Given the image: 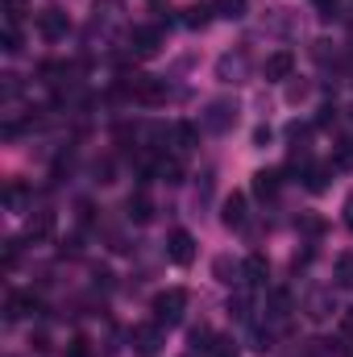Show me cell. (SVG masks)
Here are the masks:
<instances>
[{
	"mask_svg": "<svg viewBox=\"0 0 353 357\" xmlns=\"http://www.w3.org/2000/svg\"><path fill=\"white\" fill-rule=\"evenodd\" d=\"M278 171H258V175H254V195H258V199H274V195H278Z\"/></svg>",
	"mask_w": 353,
	"mask_h": 357,
	"instance_id": "4fadbf2b",
	"label": "cell"
},
{
	"mask_svg": "<svg viewBox=\"0 0 353 357\" xmlns=\"http://www.w3.org/2000/svg\"><path fill=\"white\" fill-rule=\"evenodd\" d=\"M4 54H21V33H17V25L4 29Z\"/></svg>",
	"mask_w": 353,
	"mask_h": 357,
	"instance_id": "d4e9b609",
	"label": "cell"
},
{
	"mask_svg": "<svg viewBox=\"0 0 353 357\" xmlns=\"http://www.w3.org/2000/svg\"><path fill=\"white\" fill-rule=\"evenodd\" d=\"M150 216H154V199H150V191H146V187H137V191L129 195V220L146 225Z\"/></svg>",
	"mask_w": 353,
	"mask_h": 357,
	"instance_id": "8fae6325",
	"label": "cell"
},
{
	"mask_svg": "<svg viewBox=\"0 0 353 357\" xmlns=\"http://www.w3.org/2000/svg\"><path fill=\"white\" fill-rule=\"evenodd\" d=\"M29 312H42L38 295H29V291H13V295H8V320H21V316H29Z\"/></svg>",
	"mask_w": 353,
	"mask_h": 357,
	"instance_id": "7c38bea8",
	"label": "cell"
},
{
	"mask_svg": "<svg viewBox=\"0 0 353 357\" xmlns=\"http://www.w3.org/2000/svg\"><path fill=\"white\" fill-rule=\"evenodd\" d=\"M133 100L146 104V108H158V104L167 100V84L154 79V75H137V79H133Z\"/></svg>",
	"mask_w": 353,
	"mask_h": 357,
	"instance_id": "5b68a950",
	"label": "cell"
},
{
	"mask_svg": "<svg viewBox=\"0 0 353 357\" xmlns=\"http://www.w3.org/2000/svg\"><path fill=\"white\" fill-rule=\"evenodd\" d=\"M175 142H179V150H191V146H195V125L179 121L175 125Z\"/></svg>",
	"mask_w": 353,
	"mask_h": 357,
	"instance_id": "ffe728a7",
	"label": "cell"
},
{
	"mask_svg": "<svg viewBox=\"0 0 353 357\" xmlns=\"http://www.w3.org/2000/svg\"><path fill=\"white\" fill-rule=\"evenodd\" d=\"M25 13H29V0H4V17H8V25H17Z\"/></svg>",
	"mask_w": 353,
	"mask_h": 357,
	"instance_id": "603a6c76",
	"label": "cell"
},
{
	"mask_svg": "<svg viewBox=\"0 0 353 357\" xmlns=\"http://www.w3.org/2000/svg\"><path fill=\"white\" fill-rule=\"evenodd\" d=\"M167 258H171L175 266H191V262H195V237H191L187 229H175V233L167 237Z\"/></svg>",
	"mask_w": 353,
	"mask_h": 357,
	"instance_id": "7a4b0ae2",
	"label": "cell"
},
{
	"mask_svg": "<svg viewBox=\"0 0 353 357\" xmlns=\"http://www.w3.org/2000/svg\"><path fill=\"white\" fill-rule=\"evenodd\" d=\"M337 282L341 287H353V254H341L337 258Z\"/></svg>",
	"mask_w": 353,
	"mask_h": 357,
	"instance_id": "44dd1931",
	"label": "cell"
},
{
	"mask_svg": "<svg viewBox=\"0 0 353 357\" xmlns=\"http://www.w3.org/2000/svg\"><path fill=\"white\" fill-rule=\"evenodd\" d=\"M67 357H91V349H88V337H75V341L67 345Z\"/></svg>",
	"mask_w": 353,
	"mask_h": 357,
	"instance_id": "4316f807",
	"label": "cell"
},
{
	"mask_svg": "<svg viewBox=\"0 0 353 357\" xmlns=\"http://www.w3.org/2000/svg\"><path fill=\"white\" fill-rule=\"evenodd\" d=\"M96 220V208H91V199H80V225H91Z\"/></svg>",
	"mask_w": 353,
	"mask_h": 357,
	"instance_id": "4dcf8cb0",
	"label": "cell"
},
{
	"mask_svg": "<svg viewBox=\"0 0 353 357\" xmlns=\"http://www.w3.org/2000/svg\"><path fill=\"white\" fill-rule=\"evenodd\" d=\"M158 349H163L158 324H137V328H133V354L137 357H158Z\"/></svg>",
	"mask_w": 353,
	"mask_h": 357,
	"instance_id": "8992f818",
	"label": "cell"
},
{
	"mask_svg": "<svg viewBox=\"0 0 353 357\" xmlns=\"http://www.w3.org/2000/svg\"><path fill=\"white\" fill-rule=\"evenodd\" d=\"M241 71H246V50H237V59H233V54H225V59H220V67H216V75H220L225 84H237L233 75H241Z\"/></svg>",
	"mask_w": 353,
	"mask_h": 357,
	"instance_id": "5bb4252c",
	"label": "cell"
},
{
	"mask_svg": "<svg viewBox=\"0 0 353 357\" xmlns=\"http://www.w3.org/2000/svg\"><path fill=\"white\" fill-rule=\"evenodd\" d=\"M183 307H187V291L171 287V291H158L150 312H154V324H179L183 320Z\"/></svg>",
	"mask_w": 353,
	"mask_h": 357,
	"instance_id": "6da1fadb",
	"label": "cell"
},
{
	"mask_svg": "<svg viewBox=\"0 0 353 357\" xmlns=\"http://www.w3.org/2000/svg\"><path fill=\"white\" fill-rule=\"evenodd\" d=\"M212 8H216V17H225V21L246 17V0H212Z\"/></svg>",
	"mask_w": 353,
	"mask_h": 357,
	"instance_id": "e0dca14e",
	"label": "cell"
},
{
	"mask_svg": "<svg viewBox=\"0 0 353 357\" xmlns=\"http://www.w3.org/2000/svg\"><path fill=\"white\" fill-rule=\"evenodd\" d=\"M241 274H246V282H250V287H262L266 278H270V266H266V258H258V254H254V258H246Z\"/></svg>",
	"mask_w": 353,
	"mask_h": 357,
	"instance_id": "9a60e30c",
	"label": "cell"
},
{
	"mask_svg": "<svg viewBox=\"0 0 353 357\" xmlns=\"http://www.w3.org/2000/svg\"><path fill=\"white\" fill-rule=\"evenodd\" d=\"M303 187H308V191H324V187H329V167L308 162V167H303Z\"/></svg>",
	"mask_w": 353,
	"mask_h": 357,
	"instance_id": "2e32d148",
	"label": "cell"
},
{
	"mask_svg": "<svg viewBox=\"0 0 353 357\" xmlns=\"http://www.w3.org/2000/svg\"><path fill=\"white\" fill-rule=\"evenodd\" d=\"M33 349H38V354H46V349H50V337H46V333H38V337H33Z\"/></svg>",
	"mask_w": 353,
	"mask_h": 357,
	"instance_id": "d6a6232c",
	"label": "cell"
},
{
	"mask_svg": "<svg viewBox=\"0 0 353 357\" xmlns=\"http://www.w3.org/2000/svg\"><path fill=\"white\" fill-rule=\"evenodd\" d=\"M129 42H133V54L150 59V54H158V46H163V29H158V25H137Z\"/></svg>",
	"mask_w": 353,
	"mask_h": 357,
	"instance_id": "52a82bcc",
	"label": "cell"
},
{
	"mask_svg": "<svg viewBox=\"0 0 353 357\" xmlns=\"http://www.w3.org/2000/svg\"><path fill=\"white\" fill-rule=\"evenodd\" d=\"M229 312H233L237 320H246V316H250V299H233V303H229Z\"/></svg>",
	"mask_w": 353,
	"mask_h": 357,
	"instance_id": "f546056e",
	"label": "cell"
},
{
	"mask_svg": "<svg viewBox=\"0 0 353 357\" xmlns=\"http://www.w3.org/2000/svg\"><path fill=\"white\" fill-rule=\"evenodd\" d=\"M229 125H237V104H225V100H216V104H208V116H204V129H212V133H225Z\"/></svg>",
	"mask_w": 353,
	"mask_h": 357,
	"instance_id": "ba28073f",
	"label": "cell"
},
{
	"mask_svg": "<svg viewBox=\"0 0 353 357\" xmlns=\"http://www.w3.org/2000/svg\"><path fill=\"white\" fill-rule=\"evenodd\" d=\"M212 274H216V282H237L241 266H237L233 258H216V262H212Z\"/></svg>",
	"mask_w": 353,
	"mask_h": 357,
	"instance_id": "ac0fdd59",
	"label": "cell"
},
{
	"mask_svg": "<svg viewBox=\"0 0 353 357\" xmlns=\"http://www.w3.org/2000/svg\"><path fill=\"white\" fill-rule=\"evenodd\" d=\"M96 183H112V158L96 162Z\"/></svg>",
	"mask_w": 353,
	"mask_h": 357,
	"instance_id": "83f0119b",
	"label": "cell"
},
{
	"mask_svg": "<svg viewBox=\"0 0 353 357\" xmlns=\"http://www.w3.org/2000/svg\"><path fill=\"white\" fill-rule=\"evenodd\" d=\"M54 225H59L54 212L42 208V212H33V216L25 220V237H29V241H50V237H54Z\"/></svg>",
	"mask_w": 353,
	"mask_h": 357,
	"instance_id": "9c48e42d",
	"label": "cell"
},
{
	"mask_svg": "<svg viewBox=\"0 0 353 357\" xmlns=\"http://www.w3.org/2000/svg\"><path fill=\"white\" fill-rule=\"evenodd\" d=\"M291 71H295V54L291 50H274V54L262 59V79H270V84L291 79Z\"/></svg>",
	"mask_w": 353,
	"mask_h": 357,
	"instance_id": "3957f363",
	"label": "cell"
},
{
	"mask_svg": "<svg viewBox=\"0 0 353 357\" xmlns=\"http://www.w3.org/2000/svg\"><path fill=\"white\" fill-rule=\"evenodd\" d=\"M337 167H353V142H341V150H337Z\"/></svg>",
	"mask_w": 353,
	"mask_h": 357,
	"instance_id": "f1b7e54d",
	"label": "cell"
},
{
	"mask_svg": "<svg viewBox=\"0 0 353 357\" xmlns=\"http://www.w3.org/2000/svg\"><path fill=\"white\" fill-rule=\"evenodd\" d=\"M158 175L167 178V183H183V167L171 158V162H163V171H158Z\"/></svg>",
	"mask_w": 353,
	"mask_h": 357,
	"instance_id": "484cf974",
	"label": "cell"
},
{
	"mask_svg": "<svg viewBox=\"0 0 353 357\" xmlns=\"http://www.w3.org/2000/svg\"><path fill=\"white\" fill-rule=\"evenodd\" d=\"M67 29H71V21H67L63 8H46V13H38V33H42L46 42H63Z\"/></svg>",
	"mask_w": 353,
	"mask_h": 357,
	"instance_id": "277c9868",
	"label": "cell"
},
{
	"mask_svg": "<svg viewBox=\"0 0 353 357\" xmlns=\"http://www.w3.org/2000/svg\"><path fill=\"white\" fill-rule=\"evenodd\" d=\"M345 225H350V229H353V195H350V199H345Z\"/></svg>",
	"mask_w": 353,
	"mask_h": 357,
	"instance_id": "836d02e7",
	"label": "cell"
},
{
	"mask_svg": "<svg viewBox=\"0 0 353 357\" xmlns=\"http://www.w3.org/2000/svg\"><path fill=\"white\" fill-rule=\"evenodd\" d=\"M254 146H258V150H266V146H270V129H254Z\"/></svg>",
	"mask_w": 353,
	"mask_h": 357,
	"instance_id": "1f68e13d",
	"label": "cell"
},
{
	"mask_svg": "<svg viewBox=\"0 0 353 357\" xmlns=\"http://www.w3.org/2000/svg\"><path fill=\"white\" fill-rule=\"evenodd\" d=\"M345 333H353V312L345 316Z\"/></svg>",
	"mask_w": 353,
	"mask_h": 357,
	"instance_id": "e575fe53",
	"label": "cell"
},
{
	"mask_svg": "<svg viewBox=\"0 0 353 357\" xmlns=\"http://www.w3.org/2000/svg\"><path fill=\"white\" fill-rule=\"evenodd\" d=\"M220 220H225L229 229H246V195H241V191L225 195V204H220Z\"/></svg>",
	"mask_w": 353,
	"mask_h": 357,
	"instance_id": "30bf717a",
	"label": "cell"
},
{
	"mask_svg": "<svg viewBox=\"0 0 353 357\" xmlns=\"http://www.w3.org/2000/svg\"><path fill=\"white\" fill-rule=\"evenodd\" d=\"M21 262V241H4V270H17Z\"/></svg>",
	"mask_w": 353,
	"mask_h": 357,
	"instance_id": "cb8c5ba5",
	"label": "cell"
},
{
	"mask_svg": "<svg viewBox=\"0 0 353 357\" xmlns=\"http://www.w3.org/2000/svg\"><path fill=\"white\" fill-rule=\"evenodd\" d=\"M212 13H216V8H208V4H195V8L187 13V25H191V29H204V25L212 21Z\"/></svg>",
	"mask_w": 353,
	"mask_h": 357,
	"instance_id": "d6986e66",
	"label": "cell"
},
{
	"mask_svg": "<svg viewBox=\"0 0 353 357\" xmlns=\"http://www.w3.org/2000/svg\"><path fill=\"white\" fill-rule=\"evenodd\" d=\"M299 233H308V237H320L324 233V216H299Z\"/></svg>",
	"mask_w": 353,
	"mask_h": 357,
	"instance_id": "7402d4cb",
	"label": "cell"
}]
</instances>
